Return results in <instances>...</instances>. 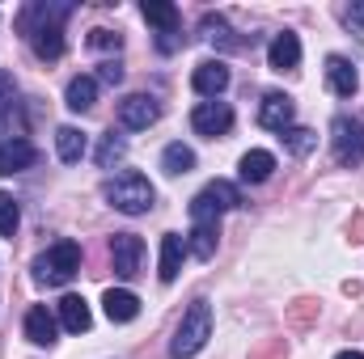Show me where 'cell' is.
Listing matches in <instances>:
<instances>
[{"label":"cell","instance_id":"obj_1","mask_svg":"<svg viewBox=\"0 0 364 359\" xmlns=\"http://www.w3.org/2000/svg\"><path fill=\"white\" fill-rule=\"evenodd\" d=\"M68 13H73V4H30L21 13V30L43 64H55L64 55V17Z\"/></svg>","mask_w":364,"mask_h":359},{"label":"cell","instance_id":"obj_2","mask_svg":"<svg viewBox=\"0 0 364 359\" xmlns=\"http://www.w3.org/2000/svg\"><path fill=\"white\" fill-rule=\"evenodd\" d=\"M102 190H106L110 207H114V211H123V216H144V211L153 207V199H157L153 182L144 178V174H136V170H123V174H114V178L106 182Z\"/></svg>","mask_w":364,"mask_h":359},{"label":"cell","instance_id":"obj_3","mask_svg":"<svg viewBox=\"0 0 364 359\" xmlns=\"http://www.w3.org/2000/svg\"><path fill=\"white\" fill-rule=\"evenodd\" d=\"M77 270H81V245H77V241H55L51 250H43V254L34 258V283H43V287H64Z\"/></svg>","mask_w":364,"mask_h":359},{"label":"cell","instance_id":"obj_4","mask_svg":"<svg viewBox=\"0 0 364 359\" xmlns=\"http://www.w3.org/2000/svg\"><path fill=\"white\" fill-rule=\"evenodd\" d=\"M208 338H212V304H208V300H195V304L186 309V317L178 321V330H174L170 355H174V359L199 355Z\"/></svg>","mask_w":364,"mask_h":359},{"label":"cell","instance_id":"obj_5","mask_svg":"<svg viewBox=\"0 0 364 359\" xmlns=\"http://www.w3.org/2000/svg\"><path fill=\"white\" fill-rule=\"evenodd\" d=\"M242 207V190L233 182H208L195 199H191V220H220V211Z\"/></svg>","mask_w":364,"mask_h":359},{"label":"cell","instance_id":"obj_6","mask_svg":"<svg viewBox=\"0 0 364 359\" xmlns=\"http://www.w3.org/2000/svg\"><path fill=\"white\" fill-rule=\"evenodd\" d=\"M331 144H335V161H339L343 170H356L364 161V131H360L356 118L339 114V118L331 123Z\"/></svg>","mask_w":364,"mask_h":359},{"label":"cell","instance_id":"obj_7","mask_svg":"<svg viewBox=\"0 0 364 359\" xmlns=\"http://www.w3.org/2000/svg\"><path fill=\"white\" fill-rule=\"evenodd\" d=\"M157 118H161V106H157V97H149V93H132V97L119 101V123H123L127 131H144V127H153Z\"/></svg>","mask_w":364,"mask_h":359},{"label":"cell","instance_id":"obj_8","mask_svg":"<svg viewBox=\"0 0 364 359\" xmlns=\"http://www.w3.org/2000/svg\"><path fill=\"white\" fill-rule=\"evenodd\" d=\"M191 127H195L199 136H208V140L229 136V127H233V110H229L225 101H199V106L191 110Z\"/></svg>","mask_w":364,"mask_h":359},{"label":"cell","instance_id":"obj_9","mask_svg":"<svg viewBox=\"0 0 364 359\" xmlns=\"http://www.w3.org/2000/svg\"><path fill=\"white\" fill-rule=\"evenodd\" d=\"M110 263H114V275L136 279V275H140V263H144V241H140L136 233H114V241H110Z\"/></svg>","mask_w":364,"mask_h":359},{"label":"cell","instance_id":"obj_10","mask_svg":"<svg viewBox=\"0 0 364 359\" xmlns=\"http://www.w3.org/2000/svg\"><path fill=\"white\" fill-rule=\"evenodd\" d=\"M191 89L199 93V97H220V93L229 89V68L220 60H203L191 72Z\"/></svg>","mask_w":364,"mask_h":359},{"label":"cell","instance_id":"obj_11","mask_svg":"<svg viewBox=\"0 0 364 359\" xmlns=\"http://www.w3.org/2000/svg\"><path fill=\"white\" fill-rule=\"evenodd\" d=\"M292 114H296V106H292L288 93H267L263 106H259V123L267 131H288L292 127Z\"/></svg>","mask_w":364,"mask_h":359},{"label":"cell","instance_id":"obj_12","mask_svg":"<svg viewBox=\"0 0 364 359\" xmlns=\"http://www.w3.org/2000/svg\"><path fill=\"white\" fill-rule=\"evenodd\" d=\"M34 161H38V148H34L30 140H4V144H0V178L21 174V170H30Z\"/></svg>","mask_w":364,"mask_h":359},{"label":"cell","instance_id":"obj_13","mask_svg":"<svg viewBox=\"0 0 364 359\" xmlns=\"http://www.w3.org/2000/svg\"><path fill=\"white\" fill-rule=\"evenodd\" d=\"M267 64H272L275 72H292L296 64H301V38L292 34V30H284V34H275L272 47H267Z\"/></svg>","mask_w":364,"mask_h":359},{"label":"cell","instance_id":"obj_14","mask_svg":"<svg viewBox=\"0 0 364 359\" xmlns=\"http://www.w3.org/2000/svg\"><path fill=\"white\" fill-rule=\"evenodd\" d=\"M102 309H106V317L110 321H136L140 317V296L136 292H127V287H110L106 296H102Z\"/></svg>","mask_w":364,"mask_h":359},{"label":"cell","instance_id":"obj_15","mask_svg":"<svg viewBox=\"0 0 364 359\" xmlns=\"http://www.w3.org/2000/svg\"><path fill=\"white\" fill-rule=\"evenodd\" d=\"M326 81H331V89L339 97H352L360 89V77H356L352 60H343V55H326Z\"/></svg>","mask_w":364,"mask_h":359},{"label":"cell","instance_id":"obj_16","mask_svg":"<svg viewBox=\"0 0 364 359\" xmlns=\"http://www.w3.org/2000/svg\"><path fill=\"white\" fill-rule=\"evenodd\" d=\"M216 241H220V224L216 220H195V228H191V237H186V254H195V258H212L216 254Z\"/></svg>","mask_w":364,"mask_h":359},{"label":"cell","instance_id":"obj_17","mask_svg":"<svg viewBox=\"0 0 364 359\" xmlns=\"http://www.w3.org/2000/svg\"><path fill=\"white\" fill-rule=\"evenodd\" d=\"M26 338H30L34 347H51V343H55V317L47 313V304H34V309L26 313Z\"/></svg>","mask_w":364,"mask_h":359},{"label":"cell","instance_id":"obj_18","mask_svg":"<svg viewBox=\"0 0 364 359\" xmlns=\"http://www.w3.org/2000/svg\"><path fill=\"white\" fill-rule=\"evenodd\" d=\"M199 30H203V38H208L212 47H220V51H242V47H246V38H237L225 17H212V13H208V17L199 21Z\"/></svg>","mask_w":364,"mask_h":359},{"label":"cell","instance_id":"obj_19","mask_svg":"<svg viewBox=\"0 0 364 359\" xmlns=\"http://www.w3.org/2000/svg\"><path fill=\"white\" fill-rule=\"evenodd\" d=\"M182 254H186V237H178V233H166L161 237V283H174L182 270Z\"/></svg>","mask_w":364,"mask_h":359},{"label":"cell","instance_id":"obj_20","mask_svg":"<svg viewBox=\"0 0 364 359\" xmlns=\"http://www.w3.org/2000/svg\"><path fill=\"white\" fill-rule=\"evenodd\" d=\"M60 326H64L68 334H85L93 326L90 304H85L81 296H64V300H60Z\"/></svg>","mask_w":364,"mask_h":359},{"label":"cell","instance_id":"obj_21","mask_svg":"<svg viewBox=\"0 0 364 359\" xmlns=\"http://www.w3.org/2000/svg\"><path fill=\"white\" fill-rule=\"evenodd\" d=\"M64 101H68V110H77V114H85L93 110V101H97V77H73L68 81V93H64Z\"/></svg>","mask_w":364,"mask_h":359},{"label":"cell","instance_id":"obj_22","mask_svg":"<svg viewBox=\"0 0 364 359\" xmlns=\"http://www.w3.org/2000/svg\"><path fill=\"white\" fill-rule=\"evenodd\" d=\"M237 174H242V182H267L275 174V157L267 153V148H250V153L242 157Z\"/></svg>","mask_w":364,"mask_h":359},{"label":"cell","instance_id":"obj_23","mask_svg":"<svg viewBox=\"0 0 364 359\" xmlns=\"http://www.w3.org/2000/svg\"><path fill=\"white\" fill-rule=\"evenodd\" d=\"M55 148H60V161H64V165H77V161L85 157L90 140H85L81 127H60V131H55Z\"/></svg>","mask_w":364,"mask_h":359},{"label":"cell","instance_id":"obj_24","mask_svg":"<svg viewBox=\"0 0 364 359\" xmlns=\"http://www.w3.org/2000/svg\"><path fill=\"white\" fill-rule=\"evenodd\" d=\"M140 13H144V21H153L161 34H178V9L174 4H166V0H144L140 4Z\"/></svg>","mask_w":364,"mask_h":359},{"label":"cell","instance_id":"obj_25","mask_svg":"<svg viewBox=\"0 0 364 359\" xmlns=\"http://www.w3.org/2000/svg\"><path fill=\"white\" fill-rule=\"evenodd\" d=\"M279 140L292 157H309L318 148V131H309V127H288V131H279Z\"/></svg>","mask_w":364,"mask_h":359},{"label":"cell","instance_id":"obj_26","mask_svg":"<svg viewBox=\"0 0 364 359\" xmlns=\"http://www.w3.org/2000/svg\"><path fill=\"white\" fill-rule=\"evenodd\" d=\"M161 170L166 174H191L195 170V153L186 148V144H166V153H161Z\"/></svg>","mask_w":364,"mask_h":359},{"label":"cell","instance_id":"obj_27","mask_svg":"<svg viewBox=\"0 0 364 359\" xmlns=\"http://www.w3.org/2000/svg\"><path fill=\"white\" fill-rule=\"evenodd\" d=\"M123 153H127V140L110 131V136H102V144H97V165H102V170H110L114 161H123Z\"/></svg>","mask_w":364,"mask_h":359},{"label":"cell","instance_id":"obj_28","mask_svg":"<svg viewBox=\"0 0 364 359\" xmlns=\"http://www.w3.org/2000/svg\"><path fill=\"white\" fill-rule=\"evenodd\" d=\"M17 224H21V207H17V199H13V194H4V190H0V237H9V241H13Z\"/></svg>","mask_w":364,"mask_h":359},{"label":"cell","instance_id":"obj_29","mask_svg":"<svg viewBox=\"0 0 364 359\" xmlns=\"http://www.w3.org/2000/svg\"><path fill=\"white\" fill-rule=\"evenodd\" d=\"M90 47L93 51H119V47H123V34H114V30H93Z\"/></svg>","mask_w":364,"mask_h":359},{"label":"cell","instance_id":"obj_30","mask_svg":"<svg viewBox=\"0 0 364 359\" xmlns=\"http://www.w3.org/2000/svg\"><path fill=\"white\" fill-rule=\"evenodd\" d=\"M97 81H102V85H119V81H123V64H119V60H106V64L97 68Z\"/></svg>","mask_w":364,"mask_h":359},{"label":"cell","instance_id":"obj_31","mask_svg":"<svg viewBox=\"0 0 364 359\" xmlns=\"http://www.w3.org/2000/svg\"><path fill=\"white\" fill-rule=\"evenodd\" d=\"M343 21L356 26V30H364V0H352V4L343 9Z\"/></svg>","mask_w":364,"mask_h":359},{"label":"cell","instance_id":"obj_32","mask_svg":"<svg viewBox=\"0 0 364 359\" xmlns=\"http://www.w3.org/2000/svg\"><path fill=\"white\" fill-rule=\"evenodd\" d=\"M13 93H17V85H13V77H9V72H0V114L9 110V101H13Z\"/></svg>","mask_w":364,"mask_h":359},{"label":"cell","instance_id":"obj_33","mask_svg":"<svg viewBox=\"0 0 364 359\" xmlns=\"http://www.w3.org/2000/svg\"><path fill=\"white\" fill-rule=\"evenodd\" d=\"M314 309H318L314 300H296V309H292V321H296V326H309V317H314Z\"/></svg>","mask_w":364,"mask_h":359},{"label":"cell","instance_id":"obj_34","mask_svg":"<svg viewBox=\"0 0 364 359\" xmlns=\"http://www.w3.org/2000/svg\"><path fill=\"white\" fill-rule=\"evenodd\" d=\"M157 47H161V51H178L182 34H157Z\"/></svg>","mask_w":364,"mask_h":359},{"label":"cell","instance_id":"obj_35","mask_svg":"<svg viewBox=\"0 0 364 359\" xmlns=\"http://www.w3.org/2000/svg\"><path fill=\"white\" fill-rule=\"evenodd\" d=\"M335 359H364V351H339Z\"/></svg>","mask_w":364,"mask_h":359},{"label":"cell","instance_id":"obj_36","mask_svg":"<svg viewBox=\"0 0 364 359\" xmlns=\"http://www.w3.org/2000/svg\"><path fill=\"white\" fill-rule=\"evenodd\" d=\"M356 241H364V216H356Z\"/></svg>","mask_w":364,"mask_h":359}]
</instances>
